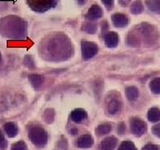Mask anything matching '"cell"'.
<instances>
[{
    "label": "cell",
    "mask_w": 160,
    "mask_h": 150,
    "mask_svg": "<svg viewBox=\"0 0 160 150\" xmlns=\"http://www.w3.org/2000/svg\"><path fill=\"white\" fill-rule=\"evenodd\" d=\"M40 51L46 59L51 61H62L73 55V47L63 33H55L43 40Z\"/></svg>",
    "instance_id": "6da1fadb"
},
{
    "label": "cell",
    "mask_w": 160,
    "mask_h": 150,
    "mask_svg": "<svg viewBox=\"0 0 160 150\" xmlns=\"http://www.w3.org/2000/svg\"><path fill=\"white\" fill-rule=\"evenodd\" d=\"M27 22L18 16H7L0 19V35L11 40H23L27 37Z\"/></svg>",
    "instance_id": "7a4b0ae2"
},
{
    "label": "cell",
    "mask_w": 160,
    "mask_h": 150,
    "mask_svg": "<svg viewBox=\"0 0 160 150\" xmlns=\"http://www.w3.org/2000/svg\"><path fill=\"white\" fill-rule=\"evenodd\" d=\"M158 38H159L158 30L152 25L143 22L137 26V28L128 35L127 43L132 47L140 46L142 42L147 46H150L153 45L158 40Z\"/></svg>",
    "instance_id": "3957f363"
},
{
    "label": "cell",
    "mask_w": 160,
    "mask_h": 150,
    "mask_svg": "<svg viewBox=\"0 0 160 150\" xmlns=\"http://www.w3.org/2000/svg\"><path fill=\"white\" fill-rule=\"evenodd\" d=\"M27 3L36 12H46L58 5V0H27Z\"/></svg>",
    "instance_id": "277c9868"
},
{
    "label": "cell",
    "mask_w": 160,
    "mask_h": 150,
    "mask_svg": "<svg viewBox=\"0 0 160 150\" xmlns=\"http://www.w3.org/2000/svg\"><path fill=\"white\" fill-rule=\"evenodd\" d=\"M29 138L36 146H45L47 143L48 135L41 127H32L29 131Z\"/></svg>",
    "instance_id": "5b68a950"
},
{
    "label": "cell",
    "mask_w": 160,
    "mask_h": 150,
    "mask_svg": "<svg viewBox=\"0 0 160 150\" xmlns=\"http://www.w3.org/2000/svg\"><path fill=\"white\" fill-rule=\"evenodd\" d=\"M99 51V47L95 42L91 41H82L81 42V52H82L83 59H90L95 57Z\"/></svg>",
    "instance_id": "8992f818"
},
{
    "label": "cell",
    "mask_w": 160,
    "mask_h": 150,
    "mask_svg": "<svg viewBox=\"0 0 160 150\" xmlns=\"http://www.w3.org/2000/svg\"><path fill=\"white\" fill-rule=\"evenodd\" d=\"M130 128H131L132 133H135L136 136H141L147 131V123L139 118H131Z\"/></svg>",
    "instance_id": "52a82bcc"
},
{
    "label": "cell",
    "mask_w": 160,
    "mask_h": 150,
    "mask_svg": "<svg viewBox=\"0 0 160 150\" xmlns=\"http://www.w3.org/2000/svg\"><path fill=\"white\" fill-rule=\"evenodd\" d=\"M103 16V11L101 9L99 5H92L89 8L88 12L86 13V18H87L89 21H95L98 20Z\"/></svg>",
    "instance_id": "ba28073f"
},
{
    "label": "cell",
    "mask_w": 160,
    "mask_h": 150,
    "mask_svg": "<svg viewBox=\"0 0 160 150\" xmlns=\"http://www.w3.org/2000/svg\"><path fill=\"white\" fill-rule=\"evenodd\" d=\"M111 20H112V23L115 27L117 28H123L126 26H128L129 23V18H128L127 15L125 13H113L112 17H111Z\"/></svg>",
    "instance_id": "9c48e42d"
},
{
    "label": "cell",
    "mask_w": 160,
    "mask_h": 150,
    "mask_svg": "<svg viewBox=\"0 0 160 150\" xmlns=\"http://www.w3.org/2000/svg\"><path fill=\"white\" fill-rule=\"evenodd\" d=\"M121 107H122V102H121L120 98L115 97L109 100V102L107 105V111L110 115H116L121 110Z\"/></svg>",
    "instance_id": "30bf717a"
},
{
    "label": "cell",
    "mask_w": 160,
    "mask_h": 150,
    "mask_svg": "<svg viewBox=\"0 0 160 150\" xmlns=\"http://www.w3.org/2000/svg\"><path fill=\"white\" fill-rule=\"evenodd\" d=\"M105 45L109 48H115L119 43V37H118V33L113 32V31H107L105 33Z\"/></svg>",
    "instance_id": "8fae6325"
},
{
    "label": "cell",
    "mask_w": 160,
    "mask_h": 150,
    "mask_svg": "<svg viewBox=\"0 0 160 150\" xmlns=\"http://www.w3.org/2000/svg\"><path fill=\"white\" fill-rule=\"evenodd\" d=\"M93 145V138L90 135H82L80 136L77 140V146L79 148H89Z\"/></svg>",
    "instance_id": "7c38bea8"
},
{
    "label": "cell",
    "mask_w": 160,
    "mask_h": 150,
    "mask_svg": "<svg viewBox=\"0 0 160 150\" xmlns=\"http://www.w3.org/2000/svg\"><path fill=\"white\" fill-rule=\"evenodd\" d=\"M118 140L116 137H108L102 140V142L100 145L101 150H113L117 146Z\"/></svg>",
    "instance_id": "4fadbf2b"
},
{
    "label": "cell",
    "mask_w": 160,
    "mask_h": 150,
    "mask_svg": "<svg viewBox=\"0 0 160 150\" xmlns=\"http://www.w3.org/2000/svg\"><path fill=\"white\" fill-rule=\"evenodd\" d=\"M70 118L75 122H81L87 118V112L83 109H75L70 113Z\"/></svg>",
    "instance_id": "5bb4252c"
},
{
    "label": "cell",
    "mask_w": 160,
    "mask_h": 150,
    "mask_svg": "<svg viewBox=\"0 0 160 150\" xmlns=\"http://www.w3.org/2000/svg\"><path fill=\"white\" fill-rule=\"evenodd\" d=\"M143 3H142V0H135L133 2H131L130 5V11L131 13L133 15H139L143 11Z\"/></svg>",
    "instance_id": "9a60e30c"
},
{
    "label": "cell",
    "mask_w": 160,
    "mask_h": 150,
    "mask_svg": "<svg viewBox=\"0 0 160 150\" xmlns=\"http://www.w3.org/2000/svg\"><path fill=\"white\" fill-rule=\"evenodd\" d=\"M3 129H5L6 133H7L10 138H13L15 136H17L18 131H19V129H18V127L16 126V123H13V122H7L3 126Z\"/></svg>",
    "instance_id": "2e32d148"
},
{
    "label": "cell",
    "mask_w": 160,
    "mask_h": 150,
    "mask_svg": "<svg viewBox=\"0 0 160 150\" xmlns=\"http://www.w3.org/2000/svg\"><path fill=\"white\" fill-rule=\"evenodd\" d=\"M29 80H30V82H31V85H32L36 89H40V87H41L43 83V77L40 75H37V73L30 75Z\"/></svg>",
    "instance_id": "e0dca14e"
},
{
    "label": "cell",
    "mask_w": 160,
    "mask_h": 150,
    "mask_svg": "<svg viewBox=\"0 0 160 150\" xmlns=\"http://www.w3.org/2000/svg\"><path fill=\"white\" fill-rule=\"evenodd\" d=\"M148 120L151 122H158L160 121V110L158 108H151L148 111Z\"/></svg>",
    "instance_id": "ac0fdd59"
},
{
    "label": "cell",
    "mask_w": 160,
    "mask_h": 150,
    "mask_svg": "<svg viewBox=\"0 0 160 150\" xmlns=\"http://www.w3.org/2000/svg\"><path fill=\"white\" fill-rule=\"evenodd\" d=\"M147 8L152 12H160V0H146Z\"/></svg>",
    "instance_id": "d6986e66"
},
{
    "label": "cell",
    "mask_w": 160,
    "mask_h": 150,
    "mask_svg": "<svg viewBox=\"0 0 160 150\" xmlns=\"http://www.w3.org/2000/svg\"><path fill=\"white\" fill-rule=\"evenodd\" d=\"M126 96H127L128 100L133 101V100L137 99L138 96H139V91H138V89L136 87H128L127 89H126Z\"/></svg>",
    "instance_id": "ffe728a7"
},
{
    "label": "cell",
    "mask_w": 160,
    "mask_h": 150,
    "mask_svg": "<svg viewBox=\"0 0 160 150\" xmlns=\"http://www.w3.org/2000/svg\"><path fill=\"white\" fill-rule=\"evenodd\" d=\"M149 89L151 92L159 95L160 93V78H155L150 81L149 83Z\"/></svg>",
    "instance_id": "44dd1931"
},
{
    "label": "cell",
    "mask_w": 160,
    "mask_h": 150,
    "mask_svg": "<svg viewBox=\"0 0 160 150\" xmlns=\"http://www.w3.org/2000/svg\"><path fill=\"white\" fill-rule=\"evenodd\" d=\"M111 131V125L110 123H102V125H99L96 128V133L99 136L107 135Z\"/></svg>",
    "instance_id": "7402d4cb"
},
{
    "label": "cell",
    "mask_w": 160,
    "mask_h": 150,
    "mask_svg": "<svg viewBox=\"0 0 160 150\" xmlns=\"http://www.w3.org/2000/svg\"><path fill=\"white\" fill-rule=\"evenodd\" d=\"M98 29V25L97 23H93V22H90V21H87V22L83 23L82 26V30L83 31H86V32L88 33H95L96 31H97Z\"/></svg>",
    "instance_id": "603a6c76"
},
{
    "label": "cell",
    "mask_w": 160,
    "mask_h": 150,
    "mask_svg": "<svg viewBox=\"0 0 160 150\" xmlns=\"http://www.w3.org/2000/svg\"><path fill=\"white\" fill-rule=\"evenodd\" d=\"M118 150H137V148H136L133 142H131L130 140H126V141L121 142V145L119 146V149Z\"/></svg>",
    "instance_id": "cb8c5ba5"
},
{
    "label": "cell",
    "mask_w": 160,
    "mask_h": 150,
    "mask_svg": "<svg viewBox=\"0 0 160 150\" xmlns=\"http://www.w3.org/2000/svg\"><path fill=\"white\" fill-rule=\"evenodd\" d=\"M11 150H27V146L23 141H18V142L13 143Z\"/></svg>",
    "instance_id": "d4e9b609"
},
{
    "label": "cell",
    "mask_w": 160,
    "mask_h": 150,
    "mask_svg": "<svg viewBox=\"0 0 160 150\" xmlns=\"http://www.w3.org/2000/svg\"><path fill=\"white\" fill-rule=\"evenodd\" d=\"M25 65L27 66L28 68L32 69L35 67V62H33V58L31 56H26L25 57Z\"/></svg>",
    "instance_id": "484cf974"
},
{
    "label": "cell",
    "mask_w": 160,
    "mask_h": 150,
    "mask_svg": "<svg viewBox=\"0 0 160 150\" xmlns=\"http://www.w3.org/2000/svg\"><path fill=\"white\" fill-rule=\"evenodd\" d=\"M8 143H7V140H6V138L3 137L2 132L0 131V150H5L6 148H7Z\"/></svg>",
    "instance_id": "4316f807"
},
{
    "label": "cell",
    "mask_w": 160,
    "mask_h": 150,
    "mask_svg": "<svg viewBox=\"0 0 160 150\" xmlns=\"http://www.w3.org/2000/svg\"><path fill=\"white\" fill-rule=\"evenodd\" d=\"M107 10H111L113 8V5H115V0H101Z\"/></svg>",
    "instance_id": "83f0119b"
},
{
    "label": "cell",
    "mask_w": 160,
    "mask_h": 150,
    "mask_svg": "<svg viewBox=\"0 0 160 150\" xmlns=\"http://www.w3.org/2000/svg\"><path fill=\"white\" fill-rule=\"evenodd\" d=\"M142 150H160V147L157 145H152V143H148V145L143 146Z\"/></svg>",
    "instance_id": "f1b7e54d"
},
{
    "label": "cell",
    "mask_w": 160,
    "mask_h": 150,
    "mask_svg": "<svg viewBox=\"0 0 160 150\" xmlns=\"http://www.w3.org/2000/svg\"><path fill=\"white\" fill-rule=\"evenodd\" d=\"M152 132L155 136H157L158 138H160V123H157L156 126L152 127Z\"/></svg>",
    "instance_id": "f546056e"
},
{
    "label": "cell",
    "mask_w": 160,
    "mask_h": 150,
    "mask_svg": "<svg viewBox=\"0 0 160 150\" xmlns=\"http://www.w3.org/2000/svg\"><path fill=\"white\" fill-rule=\"evenodd\" d=\"M118 131H119V133H123L126 131V126L123 122H120L119 123V127H118Z\"/></svg>",
    "instance_id": "4dcf8cb0"
},
{
    "label": "cell",
    "mask_w": 160,
    "mask_h": 150,
    "mask_svg": "<svg viewBox=\"0 0 160 150\" xmlns=\"http://www.w3.org/2000/svg\"><path fill=\"white\" fill-rule=\"evenodd\" d=\"M130 2H131V0H119L120 6H122V7H126V6H128Z\"/></svg>",
    "instance_id": "1f68e13d"
},
{
    "label": "cell",
    "mask_w": 160,
    "mask_h": 150,
    "mask_svg": "<svg viewBox=\"0 0 160 150\" xmlns=\"http://www.w3.org/2000/svg\"><path fill=\"white\" fill-rule=\"evenodd\" d=\"M101 29H102V32L106 33V29L108 30V22L107 21H103V22L101 23Z\"/></svg>",
    "instance_id": "d6a6232c"
},
{
    "label": "cell",
    "mask_w": 160,
    "mask_h": 150,
    "mask_svg": "<svg viewBox=\"0 0 160 150\" xmlns=\"http://www.w3.org/2000/svg\"><path fill=\"white\" fill-rule=\"evenodd\" d=\"M77 1V3L78 5H80V6H83V5H86V3L88 2V0H76Z\"/></svg>",
    "instance_id": "836d02e7"
},
{
    "label": "cell",
    "mask_w": 160,
    "mask_h": 150,
    "mask_svg": "<svg viewBox=\"0 0 160 150\" xmlns=\"http://www.w3.org/2000/svg\"><path fill=\"white\" fill-rule=\"evenodd\" d=\"M70 133H72V135H76V133H77V129H71V130H70Z\"/></svg>",
    "instance_id": "e575fe53"
},
{
    "label": "cell",
    "mask_w": 160,
    "mask_h": 150,
    "mask_svg": "<svg viewBox=\"0 0 160 150\" xmlns=\"http://www.w3.org/2000/svg\"><path fill=\"white\" fill-rule=\"evenodd\" d=\"M0 62H1V55H0Z\"/></svg>",
    "instance_id": "d590c367"
}]
</instances>
